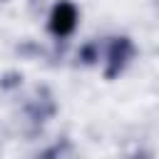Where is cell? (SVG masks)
Segmentation results:
<instances>
[{"mask_svg":"<svg viewBox=\"0 0 159 159\" xmlns=\"http://www.w3.org/2000/svg\"><path fill=\"white\" fill-rule=\"evenodd\" d=\"M75 25V10L70 5H60L52 12V30L55 32H70Z\"/></svg>","mask_w":159,"mask_h":159,"instance_id":"1","label":"cell"}]
</instances>
